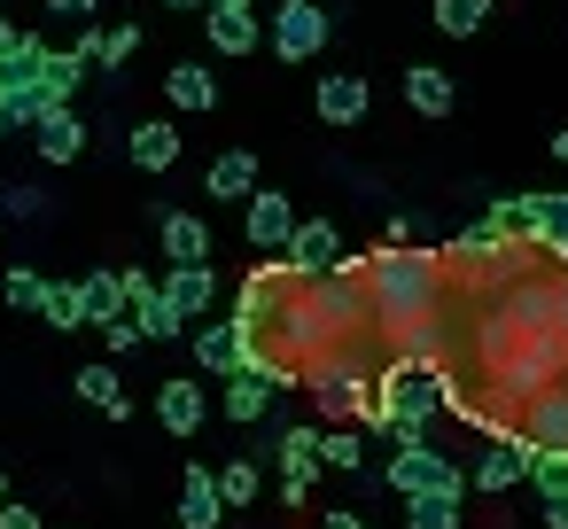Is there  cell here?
Returning <instances> with one entry per match:
<instances>
[{"label":"cell","instance_id":"obj_8","mask_svg":"<svg viewBox=\"0 0 568 529\" xmlns=\"http://www.w3.org/2000/svg\"><path fill=\"white\" fill-rule=\"evenodd\" d=\"M281 257H288V273H296V281H320V273H335V265H343V226H335V218H304V226H296V242H288Z\"/></svg>","mask_w":568,"mask_h":529},{"label":"cell","instance_id":"obj_19","mask_svg":"<svg viewBox=\"0 0 568 529\" xmlns=\"http://www.w3.org/2000/svg\"><path fill=\"white\" fill-rule=\"evenodd\" d=\"M521 234L537 250H560L568 257V187L560 195H521Z\"/></svg>","mask_w":568,"mask_h":529},{"label":"cell","instance_id":"obj_36","mask_svg":"<svg viewBox=\"0 0 568 529\" xmlns=\"http://www.w3.org/2000/svg\"><path fill=\"white\" fill-rule=\"evenodd\" d=\"M0 195H9V211H17V218H40V211H48V203H40V187H0Z\"/></svg>","mask_w":568,"mask_h":529},{"label":"cell","instance_id":"obj_27","mask_svg":"<svg viewBox=\"0 0 568 529\" xmlns=\"http://www.w3.org/2000/svg\"><path fill=\"white\" fill-rule=\"evenodd\" d=\"M40 319H48L55 335H71V327H87V304H79V281H48V296H40Z\"/></svg>","mask_w":568,"mask_h":529},{"label":"cell","instance_id":"obj_44","mask_svg":"<svg viewBox=\"0 0 568 529\" xmlns=\"http://www.w3.org/2000/svg\"><path fill=\"white\" fill-rule=\"evenodd\" d=\"M0 506H9V467H0Z\"/></svg>","mask_w":568,"mask_h":529},{"label":"cell","instance_id":"obj_26","mask_svg":"<svg viewBox=\"0 0 568 529\" xmlns=\"http://www.w3.org/2000/svg\"><path fill=\"white\" fill-rule=\"evenodd\" d=\"M87 71H94V55H79V48L48 55V102H55V110H71V102H79V87H87Z\"/></svg>","mask_w":568,"mask_h":529},{"label":"cell","instance_id":"obj_14","mask_svg":"<svg viewBox=\"0 0 568 529\" xmlns=\"http://www.w3.org/2000/svg\"><path fill=\"white\" fill-rule=\"evenodd\" d=\"M125 156H133V172H172L180 164V125H164V118H141L133 133H125Z\"/></svg>","mask_w":568,"mask_h":529},{"label":"cell","instance_id":"obj_16","mask_svg":"<svg viewBox=\"0 0 568 529\" xmlns=\"http://www.w3.org/2000/svg\"><path fill=\"white\" fill-rule=\"evenodd\" d=\"M156 288H164V304H172L180 319H203V312L219 304V273H211V265H172Z\"/></svg>","mask_w":568,"mask_h":529},{"label":"cell","instance_id":"obj_7","mask_svg":"<svg viewBox=\"0 0 568 529\" xmlns=\"http://www.w3.org/2000/svg\"><path fill=\"white\" fill-rule=\"evenodd\" d=\"M529 467H537V451L521 444V436H498L475 467H467V490H483V498H498V490H521L529 482Z\"/></svg>","mask_w":568,"mask_h":529},{"label":"cell","instance_id":"obj_4","mask_svg":"<svg viewBox=\"0 0 568 529\" xmlns=\"http://www.w3.org/2000/svg\"><path fill=\"white\" fill-rule=\"evenodd\" d=\"M327 40H335V17L320 9V0H281L273 24H265V48H273L281 63H312Z\"/></svg>","mask_w":568,"mask_h":529},{"label":"cell","instance_id":"obj_3","mask_svg":"<svg viewBox=\"0 0 568 529\" xmlns=\"http://www.w3.org/2000/svg\"><path fill=\"white\" fill-rule=\"evenodd\" d=\"M382 482L397 498H467V467H452L436 444H397L389 467H382Z\"/></svg>","mask_w":568,"mask_h":529},{"label":"cell","instance_id":"obj_2","mask_svg":"<svg viewBox=\"0 0 568 529\" xmlns=\"http://www.w3.org/2000/svg\"><path fill=\"white\" fill-rule=\"evenodd\" d=\"M444 405H452L444 366H428V358H397V366L382 374V397H374L366 428H389L397 444H428V420H436Z\"/></svg>","mask_w":568,"mask_h":529},{"label":"cell","instance_id":"obj_28","mask_svg":"<svg viewBox=\"0 0 568 529\" xmlns=\"http://www.w3.org/2000/svg\"><path fill=\"white\" fill-rule=\"evenodd\" d=\"M529 490H537V506H560V498H568V451H537Z\"/></svg>","mask_w":568,"mask_h":529},{"label":"cell","instance_id":"obj_31","mask_svg":"<svg viewBox=\"0 0 568 529\" xmlns=\"http://www.w3.org/2000/svg\"><path fill=\"white\" fill-rule=\"evenodd\" d=\"M219 498H226V506H250V498H257V467H250V459H226V467H219Z\"/></svg>","mask_w":568,"mask_h":529},{"label":"cell","instance_id":"obj_15","mask_svg":"<svg viewBox=\"0 0 568 529\" xmlns=\"http://www.w3.org/2000/svg\"><path fill=\"white\" fill-rule=\"evenodd\" d=\"M265 180H257V149H226V156H211V172H203V195H219V203H250Z\"/></svg>","mask_w":568,"mask_h":529},{"label":"cell","instance_id":"obj_42","mask_svg":"<svg viewBox=\"0 0 568 529\" xmlns=\"http://www.w3.org/2000/svg\"><path fill=\"white\" fill-rule=\"evenodd\" d=\"M211 9H257V0H211Z\"/></svg>","mask_w":568,"mask_h":529},{"label":"cell","instance_id":"obj_1","mask_svg":"<svg viewBox=\"0 0 568 529\" xmlns=\"http://www.w3.org/2000/svg\"><path fill=\"white\" fill-rule=\"evenodd\" d=\"M444 288H452V273H444L436 250H405V242H389V250L366 257V304H374V327H382L405 358H428Z\"/></svg>","mask_w":568,"mask_h":529},{"label":"cell","instance_id":"obj_9","mask_svg":"<svg viewBox=\"0 0 568 529\" xmlns=\"http://www.w3.org/2000/svg\"><path fill=\"white\" fill-rule=\"evenodd\" d=\"M203 40H211V55L242 63V55H257L265 24H257V9H203Z\"/></svg>","mask_w":568,"mask_h":529},{"label":"cell","instance_id":"obj_35","mask_svg":"<svg viewBox=\"0 0 568 529\" xmlns=\"http://www.w3.org/2000/svg\"><path fill=\"white\" fill-rule=\"evenodd\" d=\"M40 9H55L63 24H94V17H102V0H40Z\"/></svg>","mask_w":568,"mask_h":529},{"label":"cell","instance_id":"obj_23","mask_svg":"<svg viewBox=\"0 0 568 529\" xmlns=\"http://www.w3.org/2000/svg\"><path fill=\"white\" fill-rule=\"evenodd\" d=\"M219 405H226V420H234V428H257V420L273 413V382H265V374H234Z\"/></svg>","mask_w":568,"mask_h":529},{"label":"cell","instance_id":"obj_21","mask_svg":"<svg viewBox=\"0 0 568 529\" xmlns=\"http://www.w3.org/2000/svg\"><path fill=\"white\" fill-rule=\"evenodd\" d=\"M195 366L219 374V382H234V374H242V327H234V319H211V327L195 335Z\"/></svg>","mask_w":568,"mask_h":529},{"label":"cell","instance_id":"obj_43","mask_svg":"<svg viewBox=\"0 0 568 529\" xmlns=\"http://www.w3.org/2000/svg\"><path fill=\"white\" fill-rule=\"evenodd\" d=\"M164 9H211V0H164Z\"/></svg>","mask_w":568,"mask_h":529},{"label":"cell","instance_id":"obj_39","mask_svg":"<svg viewBox=\"0 0 568 529\" xmlns=\"http://www.w3.org/2000/svg\"><path fill=\"white\" fill-rule=\"evenodd\" d=\"M17 40H24V32H17V24H9V17H0V55H9V48H17Z\"/></svg>","mask_w":568,"mask_h":529},{"label":"cell","instance_id":"obj_12","mask_svg":"<svg viewBox=\"0 0 568 529\" xmlns=\"http://www.w3.org/2000/svg\"><path fill=\"white\" fill-rule=\"evenodd\" d=\"M164 102H172V110H187V118H203V110H219V79H211V63H195V55H180V63L164 71Z\"/></svg>","mask_w":568,"mask_h":529},{"label":"cell","instance_id":"obj_38","mask_svg":"<svg viewBox=\"0 0 568 529\" xmlns=\"http://www.w3.org/2000/svg\"><path fill=\"white\" fill-rule=\"evenodd\" d=\"M320 529H374V521H366V513H358V506H335V513H327V521H320Z\"/></svg>","mask_w":568,"mask_h":529},{"label":"cell","instance_id":"obj_41","mask_svg":"<svg viewBox=\"0 0 568 529\" xmlns=\"http://www.w3.org/2000/svg\"><path fill=\"white\" fill-rule=\"evenodd\" d=\"M552 156H560V164H568V133H552Z\"/></svg>","mask_w":568,"mask_h":529},{"label":"cell","instance_id":"obj_6","mask_svg":"<svg viewBox=\"0 0 568 529\" xmlns=\"http://www.w3.org/2000/svg\"><path fill=\"white\" fill-rule=\"evenodd\" d=\"M296 203H288V187H257L250 203H242V234H250V250H288L296 242Z\"/></svg>","mask_w":568,"mask_h":529},{"label":"cell","instance_id":"obj_45","mask_svg":"<svg viewBox=\"0 0 568 529\" xmlns=\"http://www.w3.org/2000/svg\"><path fill=\"white\" fill-rule=\"evenodd\" d=\"M9 133H17V125H9V110H0V141H9Z\"/></svg>","mask_w":568,"mask_h":529},{"label":"cell","instance_id":"obj_20","mask_svg":"<svg viewBox=\"0 0 568 529\" xmlns=\"http://www.w3.org/2000/svg\"><path fill=\"white\" fill-rule=\"evenodd\" d=\"M156 234H164V257H172V265H211V226H203L195 211H164Z\"/></svg>","mask_w":568,"mask_h":529},{"label":"cell","instance_id":"obj_11","mask_svg":"<svg viewBox=\"0 0 568 529\" xmlns=\"http://www.w3.org/2000/svg\"><path fill=\"white\" fill-rule=\"evenodd\" d=\"M226 498H219V467H180V529H219Z\"/></svg>","mask_w":568,"mask_h":529},{"label":"cell","instance_id":"obj_37","mask_svg":"<svg viewBox=\"0 0 568 529\" xmlns=\"http://www.w3.org/2000/svg\"><path fill=\"white\" fill-rule=\"evenodd\" d=\"M0 529H48V521H40L32 506H0Z\"/></svg>","mask_w":568,"mask_h":529},{"label":"cell","instance_id":"obj_10","mask_svg":"<svg viewBox=\"0 0 568 529\" xmlns=\"http://www.w3.org/2000/svg\"><path fill=\"white\" fill-rule=\"evenodd\" d=\"M529 451H568V389H545L521 405V428H514Z\"/></svg>","mask_w":568,"mask_h":529},{"label":"cell","instance_id":"obj_17","mask_svg":"<svg viewBox=\"0 0 568 529\" xmlns=\"http://www.w3.org/2000/svg\"><path fill=\"white\" fill-rule=\"evenodd\" d=\"M32 149H40L48 164H79V156H87V118H79V110H48V118L32 125Z\"/></svg>","mask_w":568,"mask_h":529},{"label":"cell","instance_id":"obj_5","mask_svg":"<svg viewBox=\"0 0 568 529\" xmlns=\"http://www.w3.org/2000/svg\"><path fill=\"white\" fill-rule=\"evenodd\" d=\"M312 118H320L327 133L366 125V118H374V87H366V71H327V79L312 87Z\"/></svg>","mask_w":568,"mask_h":529},{"label":"cell","instance_id":"obj_22","mask_svg":"<svg viewBox=\"0 0 568 529\" xmlns=\"http://www.w3.org/2000/svg\"><path fill=\"white\" fill-rule=\"evenodd\" d=\"M79 304H87V327H110V319H125V273H87L79 281Z\"/></svg>","mask_w":568,"mask_h":529},{"label":"cell","instance_id":"obj_30","mask_svg":"<svg viewBox=\"0 0 568 529\" xmlns=\"http://www.w3.org/2000/svg\"><path fill=\"white\" fill-rule=\"evenodd\" d=\"M405 529H459V498H405Z\"/></svg>","mask_w":568,"mask_h":529},{"label":"cell","instance_id":"obj_24","mask_svg":"<svg viewBox=\"0 0 568 529\" xmlns=\"http://www.w3.org/2000/svg\"><path fill=\"white\" fill-rule=\"evenodd\" d=\"M71 382H79V397H87V405H102V413H118V420L133 413V397H125V382H118V366H110V358H94V366H79Z\"/></svg>","mask_w":568,"mask_h":529},{"label":"cell","instance_id":"obj_25","mask_svg":"<svg viewBox=\"0 0 568 529\" xmlns=\"http://www.w3.org/2000/svg\"><path fill=\"white\" fill-rule=\"evenodd\" d=\"M428 17H436L444 40H475L490 24V0H428Z\"/></svg>","mask_w":568,"mask_h":529},{"label":"cell","instance_id":"obj_18","mask_svg":"<svg viewBox=\"0 0 568 529\" xmlns=\"http://www.w3.org/2000/svg\"><path fill=\"white\" fill-rule=\"evenodd\" d=\"M203 413H211V397H203V382H156V420L172 428V436H195L203 428Z\"/></svg>","mask_w":568,"mask_h":529},{"label":"cell","instance_id":"obj_34","mask_svg":"<svg viewBox=\"0 0 568 529\" xmlns=\"http://www.w3.org/2000/svg\"><path fill=\"white\" fill-rule=\"evenodd\" d=\"M141 343H149V335H141L133 319H110V327H102V350H110V366H118V358H133Z\"/></svg>","mask_w":568,"mask_h":529},{"label":"cell","instance_id":"obj_33","mask_svg":"<svg viewBox=\"0 0 568 529\" xmlns=\"http://www.w3.org/2000/svg\"><path fill=\"white\" fill-rule=\"evenodd\" d=\"M133 55H141V24H118V32H102V55H94V63L118 71V63H133Z\"/></svg>","mask_w":568,"mask_h":529},{"label":"cell","instance_id":"obj_29","mask_svg":"<svg viewBox=\"0 0 568 529\" xmlns=\"http://www.w3.org/2000/svg\"><path fill=\"white\" fill-rule=\"evenodd\" d=\"M320 459H327V467H343V475H366V436H351V428H327Z\"/></svg>","mask_w":568,"mask_h":529},{"label":"cell","instance_id":"obj_32","mask_svg":"<svg viewBox=\"0 0 568 529\" xmlns=\"http://www.w3.org/2000/svg\"><path fill=\"white\" fill-rule=\"evenodd\" d=\"M0 296H9V304H17V312H40V296H48V281H40V273H32V265H17V273H9V281H0Z\"/></svg>","mask_w":568,"mask_h":529},{"label":"cell","instance_id":"obj_13","mask_svg":"<svg viewBox=\"0 0 568 529\" xmlns=\"http://www.w3.org/2000/svg\"><path fill=\"white\" fill-rule=\"evenodd\" d=\"M452 102H459V87L444 63H405V110L413 118H452Z\"/></svg>","mask_w":568,"mask_h":529},{"label":"cell","instance_id":"obj_40","mask_svg":"<svg viewBox=\"0 0 568 529\" xmlns=\"http://www.w3.org/2000/svg\"><path fill=\"white\" fill-rule=\"evenodd\" d=\"M545 521H552V529H568V498H560V506H545Z\"/></svg>","mask_w":568,"mask_h":529}]
</instances>
